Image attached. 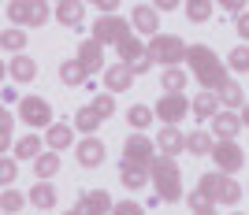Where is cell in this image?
Segmentation results:
<instances>
[{
    "label": "cell",
    "instance_id": "1",
    "mask_svg": "<svg viewBox=\"0 0 249 215\" xmlns=\"http://www.w3.org/2000/svg\"><path fill=\"white\" fill-rule=\"evenodd\" d=\"M186 63L194 67V78L205 85V93H216L219 85L227 82V67L219 63V56L208 49V45H194V49L186 52Z\"/></svg>",
    "mask_w": 249,
    "mask_h": 215
},
{
    "label": "cell",
    "instance_id": "2",
    "mask_svg": "<svg viewBox=\"0 0 249 215\" xmlns=\"http://www.w3.org/2000/svg\"><path fill=\"white\" fill-rule=\"evenodd\" d=\"M149 174H153V189H156L160 200H167V204L182 200V178H178L175 156H156L153 167H149Z\"/></svg>",
    "mask_w": 249,
    "mask_h": 215
},
{
    "label": "cell",
    "instance_id": "3",
    "mask_svg": "<svg viewBox=\"0 0 249 215\" xmlns=\"http://www.w3.org/2000/svg\"><path fill=\"white\" fill-rule=\"evenodd\" d=\"M186 45H182V37H175V33H164V37H160V33H156L153 41H149V60L153 63H160V67H178V63L186 60Z\"/></svg>",
    "mask_w": 249,
    "mask_h": 215
},
{
    "label": "cell",
    "instance_id": "4",
    "mask_svg": "<svg viewBox=\"0 0 249 215\" xmlns=\"http://www.w3.org/2000/svg\"><path fill=\"white\" fill-rule=\"evenodd\" d=\"M153 160H156V145L149 141L145 133H130V137H126V145H123V164L149 171V167H153Z\"/></svg>",
    "mask_w": 249,
    "mask_h": 215
},
{
    "label": "cell",
    "instance_id": "5",
    "mask_svg": "<svg viewBox=\"0 0 249 215\" xmlns=\"http://www.w3.org/2000/svg\"><path fill=\"white\" fill-rule=\"evenodd\" d=\"M123 37H130V22L119 19V15H101V19L93 22V41L101 45H119Z\"/></svg>",
    "mask_w": 249,
    "mask_h": 215
},
{
    "label": "cell",
    "instance_id": "6",
    "mask_svg": "<svg viewBox=\"0 0 249 215\" xmlns=\"http://www.w3.org/2000/svg\"><path fill=\"white\" fill-rule=\"evenodd\" d=\"M19 119L26 126H52V104L45 97H22L19 100Z\"/></svg>",
    "mask_w": 249,
    "mask_h": 215
},
{
    "label": "cell",
    "instance_id": "7",
    "mask_svg": "<svg viewBox=\"0 0 249 215\" xmlns=\"http://www.w3.org/2000/svg\"><path fill=\"white\" fill-rule=\"evenodd\" d=\"M156 115L164 119V126H175V123H182V119L190 115V100L182 97V93H164L160 104H156Z\"/></svg>",
    "mask_w": 249,
    "mask_h": 215
},
{
    "label": "cell",
    "instance_id": "8",
    "mask_svg": "<svg viewBox=\"0 0 249 215\" xmlns=\"http://www.w3.org/2000/svg\"><path fill=\"white\" fill-rule=\"evenodd\" d=\"M212 160H216V167L223 174H234L242 164H246V152H242L234 141H216V149H212Z\"/></svg>",
    "mask_w": 249,
    "mask_h": 215
},
{
    "label": "cell",
    "instance_id": "9",
    "mask_svg": "<svg viewBox=\"0 0 249 215\" xmlns=\"http://www.w3.org/2000/svg\"><path fill=\"white\" fill-rule=\"evenodd\" d=\"M78 63H82L89 74L93 71H108V67H104V52H101V45H97L93 37H86V41L78 45Z\"/></svg>",
    "mask_w": 249,
    "mask_h": 215
},
{
    "label": "cell",
    "instance_id": "10",
    "mask_svg": "<svg viewBox=\"0 0 249 215\" xmlns=\"http://www.w3.org/2000/svg\"><path fill=\"white\" fill-rule=\"evenodd\" d=\"M130 82H134V67H126V63H115V67L104 71V89H112V93L130 89Z\"/></svg>",
    "mask_w": 249,
    "mask_h": 215
},
{
    "label": "cell",
    "instance_id": "11",
    "mask_svg": "<svg viewBox=\"0 0 249 215\" xmlns=\"http://www.w3.org/2000/svg\"><path fill=\"white\" fill-rule=\"evenodd\" d=\"M74 156H78V164H82V167H101L108 152H104V141H97V137H86V141L74 149Z\"/></svg>",
    "mask_w": 249,
    "mask_h": 215
},
{
    "label": "cell",
    "instance_id": "12",
    "mask_svg": "<svg viewBox=\"0 0 249 215\" xmlns=\"http://www.w3.org/2000/svg\"><path fill=\"white\" fill-rule=\"evenodd\" d=\"M156 149H160V156H178L182 149H186V137L178 133V126H160Z\"/></svg>",
    "mask_w": 249,
    "mask_h": 215
},
{
    "label": "cell",
    "instance_id": "13",
    "mask_svg": "<svg viewBox=\"0 0 249 215\" xmlns=\"http://www.w3.org/2000/svg\"><path fill=\"white\" fill-rule=\"evenodd\" d=\"M212 133H216L219 141H234L242 133V115H227V112H219L216 119H212Z\"/></svg>",
    "mask_w": 249,
    "mask_h": 215
},
{
    "label": "cell",
    "instance_id": "14",
    "mask_svg": "<svg viewBox=\"0 0 249 215\" xmlns=\"http://www.w3.org/2000/svg\"><path fill=\"white\" fill-rule=\"evenodd\" d=\"M134 30H138V33H149V37H156V30H160V11H156L153 4H145V8H134Z\"/></svg>",
    "mask_w": 249,
    "mask_h": 215
},
{
    "label": "cell",
    "instance_id": "15",
    "mask_svg": "<svg viewBox=\"0 0 249 215\" xmlns=\"http://www.w3.org/2000/svg\"><path fill=\"white\" fill-rule=\"evenodd\" d=\"M115 49H119V60H123L126 67H134V63H142V60L149 56V49L142 45V37H123Z\"/></svg>",
    "mask_w": 249,
    "mask_h": 215
},
{
    "label": "cell",
    "instance_id": "16",
    "mask_svg": "<svg viewBox=\"0 0 249 215\" xmlns=\"http://www.w3.org/2000/svg\"><path fill=\"white\" fill-rule=\"evenodd\" d=\"M190 112H194V119H216L219 115V97L216 93H197L194 104H190Z\"/></svg>",
    "mask_w": 249,
    "mask_h": 215
},
{
    "label": "cell",
    "instance_id": "17",
    "mask_svg": "<svg viewBox=\"0 0 249 215\" xmlns=\"http://www.w3.org/2000/svg\"><path fill=\"white\" fill-rule=\"evenodd\" d=\"M45 141H49L52 152H60V149H67V145L74 141V130L67 123H52L49 130H45Z\"/></svg>",
    "mask_w": 249,
    "mask_h": 215
},
{
    "label": "cell",
    "instance_id": "18",
    "mask_svg": "<svg viewBox=\"0 0 249 215\" xmlns=\"http://www.w3.org/2000/svg\"><path fill=\"white\" fill-rule=\"evenodd\" d=\"M8 71H11V82H34V78H37V63H34L30 56H15Z\"/></svg>",
    "mask_w": 249,
    "mask_h": 215
},
{
    "label": "cell",
    "instance_id": "19",
    "mask_svg": "<svg viewBox=\"0 0 249 215\" xmlns=\"http://www.w3.org/2000/svg\"><path fill=\"white\" fill-rule=\"evenodd\" d=\"M4 11H8V19L15 22V26H30L34 0H8V4H4Z\"/></svg>",
    "mask_w": 249,
    "mask_h": 215
},
{
    "label": "cell",
    "instance_id": "20",
    "mask_svg": "<svg viewBox=\"0 0 249 215\" xmlns=\"http://www.w3.org/2000/svg\"><path fill=\"white\" fill-rule=\"evenodd\" d=\"M216 97H219L223 104H227V108H246V89H242L238 82H231V78H227V82H223V85L216 89Z\"/></svg>",
    "mask_w": 249,
    "mask_h": 215
},
{
    "label": "cell",
    "instance_id": "21",
    "mask_svg": "<svg viewBox=\"0 0 249 215\" xmlns=\"http://www.w3.org/2000/svg\"><path fill=\"white\" fill-rule=\"evenodd\" d=\"M56 8V19L63 22V26H78L82 22V4L78 0H60V4H52Z\"/></svg>",
    "mask_w": 249,
    "mask_h": 215
},
{
    "label": "cell",
    "instance_id": "22",
    "mask_svg": "<svg viewBox=\"0 0 249 215\" xmlns=\"http://www.w3.org/2000/svg\"><path fill=\"white\" fill-rule=\"evenodd\" d=\"M60 78H63V85H82L89 78V71L78 60H67V63H60Z\"/></svg>",
    "mask_w": 249,
    "mask_h": 215
},
{
    "label": "cell",
    "instance_id": "23",
    "mask_svg": "<svg viewBox=\"0 0 249 215\" xmlns=\"http://www.w3.org/2000/svg\"><path fill=\"white\" fill-rule=\"evenodd\" d=\"M186 149L194 156H212V149H216V141H212V133H205V130H194L186 137Z\"/></svg>",
    "mask_w": 249,
    "mask_h": 215
},
{
    "label": "cell",
    "instance_id": "24",
    "mask_svg": "<svg viewBox=\"0 0 249 215\" xmlns=\"http://www.w3.org/2000/svg\"><path fill=\"white\" fill-rule=\"evenodd\" d=\"M101 123H104V119L93 112V108H82V112H74V123H71V126H74V130H82V133H89V137H93V130H97Z\"/></svg>",
    "mask_w": 249,
    "mask_h": 215
},
{
    "label": "cell",
    "instance_id": "25",
    "mask_svg": "<svg viewBox=\"0 0 249 215\" xmlns=\"http://www.w3.org/2000/svg\"><path fill=\"white\" fill-rule=\"evenodd\" d=\"M56 171H60V156L45 152V156H37V160H34V174H37L41 182H49V178H52Z\"/></svg>",
    "mask_w": 249,
    "mask_h": 215
},
{
    "label": "cell",
    "instance_id": "26",
    "mask_svg": "<svg viewBox=\"0 0 249 215\" xmlns=\"http://www.w3.org/2000/svg\"><path fill=\"white\" fill-rule=\"evenodd\" d=\"M30 200L41 208V212H49V208H56V189H52L49 182H41V185H34V189H30Z\"/></svg>",
    "mask_w": 249,
    "mask_h": 215
},
{
    "label": "cell",
    "instance_id": "27",
    "mask_svg": "<svg viewBox=\"0 0 249 215\" xmlns=\"http://www.w3.org/2000/svg\"><path fill=\"white\" fill-rule=\"evenodd\" d=\"M190 82V71H182V67H167L164 71V89L167 93H182Z\"/></svg>",
    "mask_w": 249,
    "mask_h": 215
},
{
    "label": "cell",
    "instance_id": "28",
    "mask_svg": "<svg viewBox=\"0 0 249 215\" xmlns=\"http://www.w3.org/2000/svg\"><path fill=\"white\" fill-rule=\"evenodd\" d=\"M212 8H216L212 0H190L186 4V19L190 22H208L212 19Z\"/></svg>",
    "mask_w": 249,
    "mask_h": 215
},
{
    "label": "cell",
    "instance_id": "29",
    "mask_svg": "<svg viewBox=\"0 0 249 215\" xmlns=\"http://www.w3.org/2000/svg\"><path fill=\"white\" fill-rule=\"evenodd\" d=\"M242 200V185L231 178V174H223V185H219V204H238Z\"/></svg>",
    "mask_w": 249,
    "mask_h": 215
},
{
    "label": "cell",
    "instance_id": "30",
    "mask_svg": "<svg viewBox=\"0 0 249 215\" xmlns=\"http://www.w3.org/2000/svg\"><path fill=\"white\" fill-rule=\"evenodd\" d=\"M126 123L134 126V133H138V130H145V126L153 123V112H149L145 104H134V108H130V112H126Z\"/></svg>",
    "mask_w": 249,
    "mask_h": 215
},
{
    "label": "cell",
    "instance_id": "31",
    "mask_svg": "<svg viewBox=\"0 0 249 215\" xmlns=\"http://www.w3.org/2000/svg\"><path fill=\"white\" fill-rule=\"evenodd\" d=\"M0 41H4V49H8L11 56H22V45H26V33H22L19 26H11V30H4V37H0Z\"/></svg>",
    "mask_w": 249,
    "mask_h": 215
},
{
    "label": "cell",
    "instance_id": "32",
    "mask_svg": "<svg viewBox=\"0 0 249 215\" xmlns=\"http://www.w3.org/2000/svg\"><path fill=\"white\" fill-rule=\"evenodd\" d=\"M219 185H223V171H212V174H205V178L197 182V189H201V193H208L219 204Z\"/></svg>",
    "mask_w": 249,
    "mask_h": 215
},
{
    "label": "cell",
    "instance_id": "33",
    "mask_svg": "<svg viewBox=\"0 0 249 215\" xmlns=\"http://www.w3.org/2000/svg\"><path fill=\"white\" fill-rule=\"evenodd\" d=\"M19 156H34V160H37V156H41V137H37V133H26V137L15 145V160H19Z\"/></svg>",
    "mask_w": 249,
    "mask_h": 215
},
{
    "label": "cell",
    "instance_id": "34",
    "mask_svg": "<svg viewBox=\"0 0 249 215\" xmlns=\"http://www.w3.org/2000/svg\"><path fill=\"white\" fill-rule=\"evenodd\" d=\"M227 67H234V71L249 74V45H238V49H231V56H227Z\"/></svg>",
    "mask_w": 249,
    "mask_h": 215
},
{
    "label": "cell",
    "instance_id": "35",
    "mask_svg": "<svg viewBox=\"0 0 249 215\" xmlns=\"http://www.w3.org/2000/svg\"><path fill=\"white\" fill-rule=\"evenodd\" d=\"M19 208H22V193H15V189L8 185V189L0 193V212H4V215H15Z\"/></svg>",
    "mask_w": 249,
    "mask_h": 215
},
{
    "label": "cell",
    "instance_id": "36",
    "mask_svg": "<svg viewBox=\"0 0 249 215\" xmlns=\"http://www.w3.org/2000/svg\"><path fill=\"white\" fill-rule=\"evenodd\" d=\"M123 185H126V189H142V185H145V171L123 164Z\"/></svg>",
    "mask_w": 249,
    "mask_h": 215
},
{
    "label": "cell",
    "instance_id": "37",
    "mask_svg": "<svg viewBox=\"0 0 249 215\" xmlns=\"http://www.w3.org/2000/svg\"><path fill=\"white\" fill-rule=\"evenodd\" d=\"M71 212H74V215H108V208H101V204H97V200H93V197L86 193L82 200H78V204L71 208Z\"/></svg>",
    "mask_w": 249,
    "mask_h": 215
},
{
    "label": "cell",
    "instance_id": "38",
    "mask_svg": "<svg viewBox=\"0 0 249 215\" xmlns=\"http://www.w3.org/2000/svg\"><path fill=\"white\" fill-rule=\"evenodd\" d=\"M212 204H216V200H212L208 193H201V189H194V193H190V212H194V215H197V212H208Z\"/></svg>",
    "mask_w": 249,
    "mask_h": 215
},
{
    "label": "cell",
    "instance_id": "39",
    "mask_svg": "<svg viewBox=\"0 0 249 215\" xmlns=\"http://www.w3.org/2000/svg\"><path fill=\"white\" fill-rule=\"evenodd\" d=\"M0 149H11V112H0Z\"/></svg>",
    "mask_w": 249,
    "mask_h": 215
},
{
    "label": "cell",
    "instance_id": "40",
    "mask_svg": "<svg viewBox=\"0 0 249 215\" xmlns=\"http://www.w3.org/2000/svg\"><path fill=\"white\" fill-rule=\"evenodd\" d=\"M93 112L101 115V119H108V115L115 112V100H112V97H104V93H101V97H93Z\"/></svg>",
    "mask_w": 249,
    "mask_h": 215
},
{
    "label": "cell",
    "instance_id": "41",
    "mask_svg": "<svg viewBox=\"0 0 249 215\" xmlns=\"http://www.w3.org/2000/svg\"><path fill=\"white\" fill-rule=\"evenodd\" d=\"M112 215H145V208L134 204V200H119V204L112 208Z\"/></svg>",
    "mask_w": 249,
    "mask_h": 215
},
{
    "label": "cell",
    "instance_id": "42",
    "mask_svg": "<svg viewBox=\"0 0 249 215\" xmlns=\"http://www.w3.org/2000/svg\"><path fill=\"white\" fill-rule=\"evenodd\" d=\"M0 182H4V185L15 182V160H11V156H4V160H0Z\"/></svg>",
    "mask_w": 249,
    "mask_h": 215
},
{
    "label": "cell",
    "instance_id": "43",
    "mask_svg": "<svg viewBox=\"0 0 249 215\" xmlns=\"http://www.w3.org/2000/svg\"><path fill=\"white\" fill-rule=\"evenodd\" d=\"M45 19H49V4H45V0H34V15H30V26H41Z\"/></svg>",
    "mask_w": 249,
    "mask_h": 215
},
{
    "label": "cell",
    "instance_id": "44",
    "mask_svg": "<svg viewBox=\"0 0 249 215\" xmlns=\"http://www.w3.org/2000/svg\"><path fill=\"white\" fill-rule=\"evenodd\" d=\"M89 197H93V200H97V204H101V208H108V212H112V197H108V193H104V189H89Z\"/></svg>",
    "mask_w": 249,
    "mask_h": 215
},
{
    "label": "cell",
    "instance_id": "45",
    "mask_svg": "<svg viewBox=\"0 0 249 215\" xmlns=\"http://www.w3.org/2000/svg\"><path fill=\"white\" fill-rule=\"evenodd\" d=\"M246 0H223V11H234V15H246Z\"/></svg>",
    "mask_w": 249,
    "mask_h": 215
},
{
    "label": "cell",
    "instance_id": "46",
    "mask_svg": "<svg viewBox=\"0 0 249 215\" xmlns=\"http://www.w3.org/2000/svg\"><path fill=\"white\" fill-rule=\"evenodd\" d=\"M97 8H101V15H115L119 0H97Z\"/></svg>",
    "mask_w": 249,
    "mask_h": 215
},
{
    "label": "cell",
    "instance_id": "47",
    "mask_svg": "<svg viewBox=\"0 0 249 215\" xmlns=\"http://www.w3.org/2000/svg\"><path fill=\"white\" fill-rule=\"evenodd\" d=\"M238 37H246V41H249V11H246V15H238Z\"/></svg>",
    "mask_w": 249,
    "mask_h": 215
},
{
    "label": "cell",
    "instance_id": "48",
    "mask_svg": "<svg viewBox=\"0 0 249 215\" xmlns=\"http://www.w3.org/2000/svg\"><path fill=\"white\" fill-rule=\"evenodd\" d=\"M149 67H156V63H153V60H149V56H145V60H142V63H134V74H145Z\"/></svg>",
    "mask_w": 249,
    "mask_h": 215
},
{
    "label": "cell",
    "instance_id": "49",
    "mask_svg": "<svg viewBox=\"0 0 249 215\" xmlns=\"http://www.w3.org/2000/svg\"><path fill=\"white\" fill-rule=\"evenodd\" d=\"M153 8H156V11H160V8H164V11H171V8H178V4H175V0H156Z\"/></svg>",
    "mask_w": 249,
    "mask_h": 215
},
{
    "label": "cell",
    "instance_id": "50",
    "mask_svg": "<svg viewBox=\"0 0 249 215\" xmlns=\"http://www.w3.org/2000/svg\"><path fill=\"white\" fill-rule=\"evenodd\" d=\"M242 126H249V104L242 108Z\"/></svg>",
    "mask_w": 249,
    "mask_h": 215
},
{
    "label": "cell",
    "instance_id": "51",
    "mask_svg": "<svg viewBox=\"0 0 249 215\" xmlns=\"http://www.w3.org/2000/svg\"><path fill=\"white\" fill-rule=\"evenodd\" d=\"M197 215H216V208H208V212H197Z\"/></svg>",
    "mask_w": 249,
    "mask_h": 215
},
{
    "label": "cell",
    "instance_id": "52",
    "mask_svg": "<svg viewBox=\"0 0 249 215\" xmlns=\"http://www.w3.org/2000/svg\"><path fill=\"white\" fill-rule=\"evenodd\" d=\"M71 215H74V212H71Z\"/></svg>",
    "mask_w": 249,
    "mask_h": 215
}]
</instances>
